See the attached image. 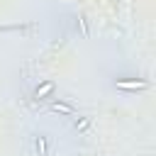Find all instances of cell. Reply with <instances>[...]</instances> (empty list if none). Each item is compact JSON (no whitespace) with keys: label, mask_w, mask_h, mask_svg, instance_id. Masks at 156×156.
<instances>
[{"label":"cell","mask_w":156,"mask_h":156,"mask_svg":"<svg viewBox=\"0 0 156 156\" xmlns=\"http://www.w3.org/2000/svg\"><path fill=\"white\" fill-rule=\"evenodd\" d=\"M78 22H80V29H83V37H88L90 32H88V22H85V17H78Z\"/></svg>","instance_id":"8992f818"},{"label":"cell","mask_w":156,"mask_h":156,"mask_svg":"<svg viewBox=\"0 0 156 156\" xmlns=\"http://www.w3.org/2000/svg\"><path fill=\"white\" fill-rule=\"evenodd\" d=\"M88 127H90V117H78L73 122V129L76 132H88Z\"/></svg>","instance_id":"277c9868"},{"label":"cell","mask_w":156,"mask_h":156,"mask_svg":"<svg viewBox=\"0 0 156 156\" xmlns=\"http://www.w3.org/2000/svg\"><path fill=\"white\" fill-rule=\"evenodd\" d=\"M34 144H37L39 156H46V136H37V139H34Z\"/></svg>","instance_id":"5b68a950"},{"label":"cell","mask_w":156,"mask_h":156,"mask_svg":"<svg viewBox=\"0 0 156 156\" xmlns=\"http://www.w3.org/2000/svg\"><path fill=\"white\" fill-rule=\"evenodd\" d=\"M51 112H58V115H73L76 110H73V105H68V102H61V100H56V102H51Z\"/></svg>","instance_id":"3957f363"},{"label":"cell","mask_w":156,"mask_h":156,"mask_svg":"<svg viewBox=\"0 0 156 156\" xmlns=\"http://www.w3.org/2000/svg\"><path fill=\"white\" fill-rule=\"evenodd\" d=\"M115 85L119 90H146L149 80H144V78H119V80H115Z\"/></svg>","instance_id":"6da1fadb"},{"label":"cell","mask_w":156,"mask_h":156,"mask_svg":"<svg viewBox=\"0 0 156 156\" xmlns=\"http://www.w3.org/2000/svg\"><path fill=\"white\" fill-rule=\"evenodd\" d=\"M54 88H56V85H54V80H44V83H39V85H37L34 98H37V100H41V98L51 95V93H54Z\"/></svg>","instance_id":"7a4b0ae2"}]
</instances>
